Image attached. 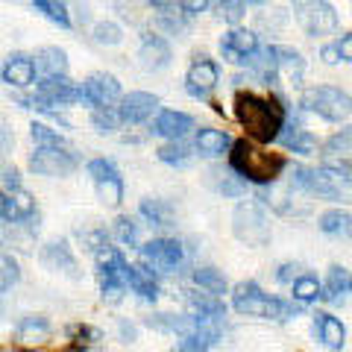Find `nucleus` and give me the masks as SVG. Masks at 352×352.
Returning <instances> with one entry per match:
<instances>
[{"instance_id": "2eb2a0df", "label": "nucleus", "mask_w": 352, "mask_h": 352, "mask_svg": "<svg viewBox=\"0 0 352 352\" xmlns=\"http://www.w3.org/2000/svg\"><path fill=\"white\" fill-rule=\"evenodd\" d=\"M138 59H141V68L144 71H164L170 65V59H173L168 38L156 36V32H147V36L141 38Z\"/></svg>"}, {"instance_id": "09e8293b", "label": "nucleus", "mask_w": 352, "mask_h": 352, "mask_svg": "<svg viewBox=\"0 0 352 352\" xmlns=\"http://www.w3.org/2000/svg\"><path fill=\"white\" fill-rule=\"evenodd\" d=\"M88 176L94 182H100V179H109V176H118V168L112 159H91L88 162Z\"/></svg>"}, {"instance_id": "6e6552de", "label": "nucleus", "mask_w": 352, "mask_h": 352, "mask_svg": "<svg viewBox=\"0 0 352 352\" xmlns=\"http://www.w3.org/2000/svg\"><path fill=\"white\" fill-rule=\"evenodd\" d=\"M21 103H30V109H41V112H47L50 106H71L80 103V85H74L68 76H44L38 91L24 97Z\"/></svg>"}, {"instance_id": "9b49d317", "label": "nucleus", "mask_w": 352, "mask_h": 352, "mask_svg": "<svg viewBox=\"0 0 352 352\" xmlns=\"http://www.w3.org/2000/svg\"><path fill=\"white\" fill-rule=\"evenodd\" d=\"M76 164L80 159L68 147H38L30 156V168L41 176H68L76 170Z\"/></svg>"}, {"instance_id": "412c9836", "label": "nucleus", "mask_w": 352, "mask_h": 352, "mask_svg": "<svg viewBox=\"0 0 352 352\" xmlns=\"http://www.w3.org/2000/svg\"><path fill=\"white\" fill-rule=\"evenodd\" d=\"M314 332L320 335V340L329 349H344L346 346V329L338 317L326 314V311H317L314 314Z\"/></svg>"}, {"instance_id": "4c0bfd02", "label": "nucleus", "mask_w": 352, "mask_h": 352, "mask_svg": "<svg viewBox=\"0 0 352 352\" xmlns=\"http://www.w3.org/2000/svg\"><path fill=\"white\" fill-rule=\"evenodd\" d=\"M320 288L323 285L317 282V276H296L291 282V291H294L296 302H314L317 296H320Z\"/></svg>"}, {"instance_id": "603ef678", "label": "nucleus", "mask_w": 352, "mask_h": 352, "mask_svg": "<svg viewBox=\"0 0 352 352\" xmlns=\"http://www.w3.org/2000/svg\"><path fill=\"white\" fill-rule=\"evenodd\" d=\"M335 47H338L340 62H349V59H352V38H349V36L340 38V44H335Z\"/></svg>"}, {"instance_id": "7ed1b4c3", "label": "nucleus", "mask_w": 352, "mask_h": 352, "mask_svg": "<svg viewBox=\"0 0 352 352\" xmlns=\"http://www.w3.org/2000/svg\"><path fill=\"white\" fill-rule=\"evenodd\" d=\"M232 305L238 314L247 317H264V320H288L296 314V308H291L288 302L276 300V296H267L256 282H241L232 291Z\"/></svg>"}, {"instance_id": "473e14b6", "label": "nucleus", "mask_w": 352, "mask_h": 352, "mask_svg": "<svg viewBox=\"0 0 352 352\" xmlns=\"http://www.w3.org/2000/svg\"><path fill=\"white\" fill-rule=\"evenodd\" d=\"M194 282H197V288L200 291L217 296V300L226 294V276L220 270H214V267H197L194 270Z\"/></svg>"}, {"instance_id": "dca6fc26", "label": "nucleus", "mask_w": 352, "mask_h": 352, "mask_svg": "<svg viewBox=\"0 0 352 352\" xmlns=\"http://www.w3.org/2000/svg\"><path fill=\"white\" fill-rule=\"evenodd\" d=\"M41 264L53 273H65V276L76 279L80 276V270H76V258L68 247V241H50V244H44L41 250Z\"/></svg>"}, {"instance_id": "de8ad7c7", "label": "nucleus", "mask_w": 352, "mask_h": 352, "mask_svg": "<svg viewBox=\"0 0 352 352\" xmlns=\"http://www.w3.org/2000/svg\"><path fill=\"white\" fill-rule=\"evenodd\" d=\"M94 38L100 41V44H120V38H124V32H120V27L118 24H112V21H103V24H97L94 27Z\"/></svg>"}, {"instance_id": "c85d7f7f", "label": "nucleus", "mask_w": 352, "mask_h": 352, "mask_svg": "<svg viewBox=\"0 0 352 352\" xmlns=\"http://www.w3.org/2000/svg\"><path fill=\"white\" fill-rule=\"evenodd\" d=\"M36 68L44 71V76H68V56L59 47H41L36 56Z\"/></svg>"}, {"instance_id": "b1692460", "label": "nucleus", "mask_w": 352, "mask_h": 352, "mask_svg": "<svg viewBox=\"0 0 352 352\" xmlns=\"http://www.w3.org/2000/svg\"><path fill=\"white\" fill-rule=\"evenodd\" d=\"M126 288H132V294H138L141 300H150V302H156V296H159L156 279H153V273L144 270L141 264H129L126 267Z\"/></svg>"}, {"instance_id": "4be33fe9", "label": "nucleus", "mask_w": 352, "mask_h": 352, "mask_svg": "<svg viewBox=\"0 0 352 352\" xmlns=\"http://www.w3.org/2000/svg\"><path fill=\"white\" fill-rule=\"evenodd\" d=\"M252 71L258 74V80L264 82V85H273L279 80V56H276V47L273 44H267L264 50H256L250 59H244Z\"/></svg>"}, {"instance_id": "39448f33", "label": "nucleus", "mask_w": 352, "mask_h": 352, "mask_svg": "<svg viewBox=\"0 0 352 352\" xmlns=\"http://www.w3.org/2000/svg\"><path fill=\"white\" fill-rule=\"evenodd\" d=\"M232 232L241 244H247V247H267L270 223L258 203H252V200L238 203L235 214H232Z\"/></svg>"}, {"instance_id": "ea45409f", "label": "nucleus", "mask_w": 352, "mask_h": 352, "mask_svg": "<svg viewBox=\"0 0 352 352\" xmlns=\"http://www.w3.org/2000/svg\"><path fill=\"white\" fill-rule=\"evenodd\" d=\"M18 279H21L18 261L9 256V252H0V294H6L9 288H15Z\"/></svg>"}, {"instance_id": "ddd939ff", "label": "nucleus", "mask_w": 352, "mask_h": 352, "mask_svg": "<svg viewBox=\"0 0 352 352\" xmlns=\"http://www.w3.org/2000/svg\"><path fill=\"white\" fill-rule=\"evenodd\" d=\"M220 82V68L217 62H212L208 56H197V62L188 68V74H185V85H188V91L194 97H208L214 91V85Z\"/></svg>"}, {"instance_id": "6ab92c4d", "label": "nucleus", "mask_w": 352, "mask_h": 352, "mask_svg": "<svg viewBox=\"0 0 352 352\" xmlns=\"http://www.w3.org/2000/svg\"><path fill=\"white\" fill-rule=\"evenodd\" d=\"M194 129V118L185 115V112H176V109H164L159 112V118L153 120V132L162 138H170V141H179L185 132Z\"/></svg>"}, {"instance_id": "c03bdc74", "label": "nucleus", "mask_w": 352, "mask_h": 352, "mask_svg": "<svg viewBox=\"0 0 352 352\" xmlns=\"http://www.w3.org/2000/svg\"><path fill=\"white\" fill-rule=\"evenodd\" d=\"M115 238L120 241L124 247H138V223L126 214H120L115 220Z\"/></svg>"}, {"instance_id": "9d476101", "label": "nucleus", "mask_w": 352, "mask_h": 352, "mask_svg": "<svg viewBox=\"0 0 352 352\" xmlns=\"http://www.w3.org/2000/svg\"><path fill=\"white\" fill-rule=\"evenodd\" d=\"M296 21L308 36H326L338 27V12L329 0H294Z\"/></svg>"}, {"instance_id": "cd10ccee", "label": "nucleus", "mask_w": 352, "mask_h": 352, "mask_svg": "<svg viewBox=\"0 0 352 352\" xmlns=\"http://www.w3.org/2000/svg\"><path fill=\"white\" fill-rule=\"evenodd\" d=\"M217 338H220L217 329H214L212 323H203L194 335L179 338V346H176L173 352H208V349L217 344Z\"/></svg>"}, {"instance_id": "58836bf2", "label": "nucleus", "mask_w": 352, "mask_h": 352, "mask_svg": "<svg viewBox=\"0 0 352 352\" xmlns=\"http://www.w3.org/2000/svg\"><path fill=\"white\" fill-rule=\"evenodd\" d=\"M156 156H159V162H164V164H188L191 150L185 147L182 141H168V144H162V147L156 150Z\"/></svg>"}, {"instance_id": "79ce46f5", "label": "nucleus", "mask_w": 352, "mask_h": 352, "mask_svg": "<svg viewBox=\"0 0 352 352\" xmlns=\"http://www.w3.org/2000/svg\"><path fill=\"white\" fill-rule=\"evenodd\" d=\"M91 126L97 129V132H115L118 126H120V115H118V109H112V106H103V109H94L91 112Z\"/></svg>"}, {"instance_id": "c9c22d12", "label": "nucleus", "mask_w": 352, "mask_h": 352, "mask_svg": "<svg viewBox=\"0 0 352 352\" xmlns=\"http://www.w3.org/2000/svg\"><path fill=\"white\" fill-rule=\"evenodd\" d=\"M97 185V197L106 203V206H120V200H124V179H120V173L118 176H109V179H100V182H94Z\"/></svg>"}, {"instance_id": "f704fd0d", "label": "nucleus", "mask_w": 352, "mask_h": 352, "mask_svg": "<svg viewBox=\"0 0 352 352\" xmlns=\"http://www.w3.org/2000/svg\"><path fill=\"white\" fill-rule=\"evenodd\" d=\"M317 223H320V232H326V235L349 232V212L346 208H332V212H323Z\"/></svg>"}, {"instance_id": "a19ab883", "label": "nucleus", "mask_w": 352, "mask_h": 352, "mask_svg": "<svg viewBox=\"0 0 352 352\" xmlns=\"http://www.w3.org/2000/svg\"><path fill=\"white\" fill-rule=\"evenodd\" d=\"M36 9L38 12L47 15L53 24L59 27H71V15H68V6L62 3V0H36Z\"/></svg>"}, {"instance_id": "8fccbe9b", "label": "nucleus", "mask_w": 352, "mask_h": 352, "mask_svg": "<svg viewBox=\"0 0 352 352\" xmlns=\"http://www.w3.org/2000/svg\"><path fill=\"white\" fill-rule=\"evenodd\" d=\"M0 188H3V194H12V191H18L21 188V173H18V168H6L0 170Z\"/></svg>"}, {"instance_id": "a211bd4d", "label": "nucleus", "mask_w": 352, "mask_h": 352, "mask_svg": "<svg viewBox=\"0 0 352 352\" xmlns=\"http://www.w3.org/2000/svg\"><path fill=\"white\" fill-rule=\"evenodd\" d=\"M220 50H223L226 59L244 62L258 50V38H256V32H250V30H229L226 36L220 38Z\"/></svg>"}, {"instance_id": "5701e85b", "label": "nucleus", "mask_w": 352, "mask_h": 352, "mask_svg": "<svg viewBox=\"0 0 352 352\" xmlns=\"http://www.w3.org/2000/svg\"><path fill=\"white\" fill-rule=\"evenodd\" d=\"M15 338H18V344H24V346H38V344H44V340L50 338V323H47V317H38V314L24 317V320L18 323V329H15Z\"/></svg>"}, {"instance_id": "2f4dec72", "label": "nucleus", "mask_w": 352, "mask_h": 352, "mask_svg": "<svg viewBox=\"0 0 352 352\" xmlns=\"http://www.w3.org/2000/svg\"><path fill=\"white\" fill-rule=\"evenodd\" d=\"M208 176H212V182L214 188L220 191V194H226V197H241L247 191V182L244 179H238V176L232 173V170H223V168H212L208 170Z\"/></svg>"}, {"instance_id": "c756f323", "label": "nucleus", "mask_w": 352, "mask_h": 352, "mask_svg": "<svg viewBox=\"0 0 352 352\" xmlns=\"http://www.w3.org/2000/svg\"><path fill=\"white\" fill-rule=\"evenodd\" d=\"M276 56H279V74H285V80L291 85H300L305 74V59L291 47H276Z\"/></svg>"}, {"instance_id": "4468645a", "label": "nucleus", "mask_w": 352, "mask_h": 352, "mask_svg": "<svg viewBox=\"0 0 352 352\" xmlns=\"http://www.w3.org/2000/svg\"><path fill=\"white\" fill-rule=\"evenodd\" d=\"M159 109V97L147 91H129L126 97H120L118 115L120 124H144V120Z\"/></svg>"}, {"instance_id": "4d7b16f0", "label": "nucleus", "mask_w": 352, "mask_h": 352, "mask_svg": "<svg viewBox=\"0 0 352 352\" xmlns=\"http://www.w3.org/2000/svg\"><path fill=\"white\" fill-rule=\"evenodd\" d=\"M250 3H264V0H250Z\"/></svg>"}, {"instance_id": "3c124183", "label": "nucleus", "mask_w": 352, "mask_h": 352, "mask_svg": "<svg viewBox=\"0 0 352 352\" xmlns=\"http://www.w3.org/2000/svg\"><path fill=\"white\" fill-rule=\"evenodd\" d=\"M206 6H208V0H179L182 15H197V12H203Z\"/></svg>"}, {"instance_id": "f03ea898", "label": "nucleus", "mask_w": 352, "mask_h": 352, "mask_svg": "<svg viewBox=\"0 0 352 352\" xmlns=\"http://www.w3.org/2000/svg\"><path fill=\"white\" fill-rule=\"evenodd\" d=\"M229 170L244 182L256 185H273L282 176V170L288 168V159L282 153H267L256 147L252 141H232L229 147Z\"/></svg>"}, {"instance_id": "f8f14e48", "label": "nucleus", "mask_w": 352, "mask_h": 352, "mask_svg": "<svg viewBox=\"0 0 352 352\" xmlns=\"http://www.w3.org/2000/svg\"><path fill=\"white\" fill-rule=\"evenodd\" d=\"M118 97H120V82L112 74H91L80 88V100L94 106V109H103L109 103H115Z\"/></svg>"}, {"instance_id": "393cba45", "label": "nucleus", "mask_w": 352, "mask_h": 352, "mask_svg": "<svg viewBox=\"0 0 352 352\" xmlns=\"http://www.w3.org/2000/svg\"><path fill=\"white\" fill-rule=\"evenodd\" d=\"M279 141L288 150H294V153H300V156H311V153L317 150V138L311 135L308 129H302V126H291L288 120H285V126H282V132H279Z\"/></svg>"}, {"instance_id": "49530a36", "label": "nucleus", "mask_w": 352, "mask_h": 352, "mask_svg": "<svg viewBox=\"0 0 352 352\" xmlns=\"http://www.w3.org/2000/svg\"><path fill=\"white\" fill-rule=\"evenodd\" d=\"M118 12L124 15L129 24H141L147 15V0H118Z\"/></svg>"}, {"instance_id": "1a4fd4ad", "label": "nucleus", "mask_w": 352, "mask_h": 352, "mask_svg": "<svg viewBox=\"0 0 352 352\" xmlns=\"http://www.w3.org/2000/svg\"><path fill=\"white\" fill-rule=\"evenodd\" d=\"M126 267H129V261L120 256V250L106 247L97 252V279H100L103 296L118 300L126 291Z\"/></svg>"}, {"instance_id": "a18cd8bd", "label": "nucleus", "mask_w": 352, "mask_h": 352, "mask_svg": "<svg viewBox=\"0 0 352 352\" xmlns=\"http://www.w3.org/2000/svg\"><path fill=\"white\" fill-rule=\"evenodd\" d=\"M217 15L223 18L226 24H238V21L247 15V0H220Z\"/></svg>"}, {"instance_id": "aec40b11", "label": "nucleus", "mask_w": 352, "mask_h": 352, "mask_svg": "<svg viewBox=\"0 0 352 352\" xmlns=\"http://www.w3.org/2000/svg\"><path fill=\"white\" fill-rule=\"evenodd\" d=\"M0 76H3V82L15 85V88H27L36 80V62H32V56H27V53H12V56L6 59Z\"/></svg>"}, {"instance_id": "6e6d98bb", "label": "nucleus", "mask_w": 352, "mask_h": 352, "mask_svg": "<svg viewBox=\"0 0 352 352\" xmlns=\"http://www.w3.org/2000/svg\"><path fill=\"white\" fill-rule=\"evenodd\" d=\"M9 144H12V132L6 129V124L0 120V153H6L9 150Z\"/></svg>"}, {"instance_id": "a878e982", "label": "nucleus", "mask_w": 352, "mask_h": 352, "mask_svg": "<svg viewBox=\"0 0 352 352\" xmlns=\"http://www.w3.org/2000/svg\"><path fill=\"white\" fill-rule=\"evenodd\" d=\"M0 244L15 252H30L32 244H36V232H32V226L24 223H6L0 226Z\"/></svg>"}, {"instance_id": "423d86ee", "label": "nucleus", "mask_w": 352, "mask_h": 352, "mask_svg": "<svg viewBox=\"0 0 352 352\" xmlns=\"http://www.w3.org/2000/svg\"><path fill=\"white\" fill-rule=\"evenodd\" d=\"M302 106L308 112L320 115L323 120H332V124H340V120L349 118V94L344 88L335 85H314L302 94Z\"/></svg>"}, {"instance_id": "5fc2aeb1", "label": "nucleus", "mask_w": 352, "mask_h": 352, "mask_svg": "<svg viewBox=\"0 0 352 352\" xmlns=\"http://www.w3.org/2000/svg\"><path fill=\"white\" fill-rule=\"evenodd\" d=\"M320 56H323V62H329V65H338V62H340V56H338V47H335V44H326V47L320 50Z\"/></svg>"}, {"instance_id": "13d9d810", "label": "nucleus", "mask_w": 352, "mask_h": 352, "mask_svg": "<svg viewBox=\"0 0 352 352\" xmlns=\"http://www.w3.org/2000/svg\"><path fill=\"white\" fill-rule=\"evenodd\" d=\"M0 203H3V191H0Z\"/></svg>"}, {"instance_id": "37998d69", "label": "nucleus", "mask_w": 352, "mask_h": 352, "mask_svg": "<svg viewBox=\"0 0 352 352\" xmlns=\"http://www.w3.org/2000/svg\"><path fill=\"white\" fill-rule=\"evenodd\" d=\"M30 132H32V141H36L38 147H68L65 135H59L56 129H50V126H44V124H32Z\"/></svg>"}, {"instance_id": "7c9ffc66", "label": "nucleus", "mask_w": 352, "mask_h": 352, "mask_svg": "<svg viewBox=\"0 0 352 352\" xmlns=\"http://www.w3.org/2000/svg\"><path fill=\"white\" fill-rule=\"evenodd\" d=\"M349 294V270L346 267H332L326 279V288H320V296L329 302H338Z\"/></svg>"}, {"instance_id": "0eeeda50", "label": "nucleus", "mask_w": 352, "mask_h": 352, "mask_svg": "<svg viewBox=\"0 0 352 352\" xmlns=\"http://www.w3.org/2000/svg\"><path fill=\"white\" fill-rule=\"evenodd\" d=\"M141 267L150 273H173L185 261V250L176 238H153L138 250Z\"/></svg>"}, {"instance_id": "72a5a7b5", "label": "nucleus", "mask_w": 352, "mask_h": 352, "mask_svg": "<svg viewBox=\"0 0 352 352\" xmlns=\"http://www.w3.org/2000/svg\"><path fill=\"white\" fill-rule=\"evenodd\" d=\"M141 214H144L153 226H170L173 223V208H170V203L153 200V197L141 200Z\"/></svg>"}, {"instance_id": "f3484780", "label": "nucleus", "mask_w": 352, "mask_h": 352, "mask_svg": "<svg viewBox=\"0 0 352 352\" xmlns=\"http://www.w3.org/2000/svg\"><path fill=\"white\" fill-rule=\"evenodd\" d=\"M0 217L9 220V223H30V220H36V200H32L24 188H18L12 194H3Z\"/></svg>"}, {"instance_id": "e433bc0d", "label": "nucleus", "mask_w": 352, "mask_h": 352, "mask_svg": "<svg viewBox=\"0 0 352 352\" xmlns=\"http://www.w3.org/2000/svg\"><path fill=\"white\" fill-rule=\"evenodd\" d=\"M323 156L326 159H338V162H349V129L346 126L340 132H335L332 138H326Z\"/></svg>"}, {"instance_id": "20e7f679", "label": "nucleus", "mask_w": 352, "mask_h": 352, "mask_svg": "<svg viewBox=\"0 0 352 352\" xmlns=\"http://www.w3.org/2000/svg\"><path fill=\"white\" fill-rule=\"evenodd\" d=\"M291 182H294V188L326 197V200H340V197H346V191H349V173L332 170V168L311 170V168H302V164H294Z\"/></svg>"}, {"instance_id": "f257e3e1", "label": "nucleus", "mask_w": 352, "mask_h": 352, "mask_svg": "<svg viewBox=\"0 0 352 352\" xmlns=\"http://www.w3.org/2000/svg\"><path fill=\"white\" fill-rule=\"evenodd\" d=\"M235 118L247 129V135L252 141H258V144L276 141L285 120H288L285 106H279L276 100H267V97L252 94V91H241L235 97Z\"/></svg>"}, {"instance_id": "864d4df0", "label": "nucleus", "mask_w": 352, "mask_h": 352, "mask_svg": "<svg viewBox=\"0 0 352 352\" xmlns=\"http://www.w3.org/2000/svg\"><path fill=\"white\" fill-rule=\"evenodd\" d=\"M296 270H300L296 264H282L279 273H276V279H279V282H294V279H296Z\"/></svg>"}, {"instance_id": "bb28decb", "label": "nucleus", "mask_w": 352, "mask_h": 352, "mask_svg": "<svg viewBox=\"0 0 352 352\" xmlns=\"http://www.w3.org/2000/svg\"><path fill=\"white\" fill-rule=\"evenodd\" d=\"M194 147L200 150V156H223V153L232 147V138L226 135V132H220V129H200L197 132V141H194Z\"/></svg>"}]
</instances>
